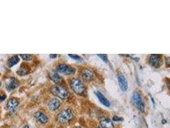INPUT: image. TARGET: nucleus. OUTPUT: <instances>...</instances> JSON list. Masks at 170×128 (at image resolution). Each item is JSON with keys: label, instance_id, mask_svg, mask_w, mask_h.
I'll list each match as a JSON object with an SVG mask.
<instances>
[{"label": "nucleus", "instance_id": "nucleus-13", "mask_svg": "<svg viewBox=\"0 0 170 128\" xmlns=\"http://www.w3.org/2000/svg\"><path fill=\"white\" fill-rule=\"evenodd\" d=\"M35 117L38 122L42 124H46L49 121L48 117L44 113L41 111L36 112L35 113Z\"/></svg>", "mask_w": 170, "mask_h": 128}, {"label": "nucleus", "instance_id": "nucleus-23", "mask_svg": "<svg viewBox=\"0 0 170 128\" xmlns=\"http://www.w3.org/2000/svg\"><path fill=\"white\" fill-rule=\"evenodd\" d=\"M166 62L168 67H170V57H167L166 59Z\"/></svg>", "mask_w": 170, "mask_h": 128}, {"label": "nucleus", "instance_id": "nucleus-6", "mask_svg": "<svg viewBox=\"0 0 170 128\" xmlns=\"http://www.w3.org/2000/svg\"><path fill=\"white\" fill-rule=\"evenodd\" d=\"M162 56L159 55L153 54L149 57V64L152 66L158 68L162 65Z\"/></svg>", "mask_w": 170, "mask_h": 128}, {"label": "nucleus", "instance_id": "nucleus-10", "mask_svg": "<svg viewBox=\"0 0 170 128\" xmlns=\"http://www.w3.org/2000/svg\"><path fill=\"white\" fill-rule=\"evenodd\" d=\"M19 105V101L15 97H12L10 99L7 103V108L10 112L15 111Z\"/></svg>", "mask_w": 170, "mask_h": 128}, {"label": "nucleus", "instance_id": "nucleus-5", "mask_svg": "<svg viewBox=\"0 0 170 128\" xmlns=\"http://www.w3.org/2000/svg\"><path fill=\"white\" fill-rule=\"evenodd\" d=\"M57 72L64 75H72L76 72L75 68L66 64H60L57 67Z\"/></svg>", "mask_w": 170, "mask_h": 128}, {"label": "nucleus", "instance_id": "nucleus-8", "mask_svg": "<svg viewBox=\"0 0 170 128\" xmlns=\"http://www.w3.org/2000/svg\"><path fill=\"white\" fill-rule=\"evenodd\" d=\"M61 106V102L59 101L58 98H53V99H51L48 104L47 107L49 110L51 112H54L59 109V108Z\"/></svg>", "mask_w": 170, "mask_h": 128}, {"label": "nucleus", "instance_id": "nucleus-22", "mask_svg": "<svg viewBox=\"0 0 170 128\" xmlns=\"http://www.w3.org/2000/svg\"><path fill=\"white\" fill-rule=\"evenodd\" d=\"M7 98V95L5 94L3 95H0V101H3V100H5Z\"/></svg>", "mask_w": 170, "mask_h": 128}, {"label": "nucleus", "instance_id": "nucleus-3", "mask_svg": "<svg viewBox=\"0 0 170 128\" xmlns=\"http://www.w3.org/2000/svg\"><path fill=\"white\" fill-rule=\"evenodd\" d=\"M73 117V113L71 109L66 108L59 112L56 117L57 121L60 124H65L71 121Z\"/></svg>", "mask_w": 170, "mask_h": 128}, {"label": "nucleus", "instance_id": "nucleus-17", "mask_svg": "<svg viewBox=\"0 0 170 128\" xmlns=\"http://www.w3.org/2000/svg\"><path fill=\"white\" fill-rule=\"evenodd\" d=\"M28 69L29 68H28V66L23 64V65H22L21 66V67L19 68V69L17 72V73L20 76H24V75H26L27 74H28V73H29Z\"/></svg>", "mask_w": 170, "mask_h": 128}, {"label": "nucleus", "instance_id": "nucleus-15", "mask_svg": "<svg viewBox=\"0 0 170 128\" xmlns=\"http://www.w3.org/2000/svg\"><path fill=\"white\" fill-rule=\"evenodd\" d=\"M101 128H114L113 124L108 118H103L101 120Z\"/></svg>", "mask_w": 170, "mask_h": 128}, {"label": "nucleus", "instance_id": "nucleus-2", "mask_svg": "<svg viewBox=\"0 0 170 128\" xmlns=\"http://www.w3.org/2000/svg\"><path fill=\"white\" fill-rule=\"evenodd\" d=\"M51 93L61 99H67L70 96V92L67 88L61 85H55L50 88Z\"/></svg>", "mask_w": 170, "mask_h": 128}, {"label": "nucleus", "instance_id": "nucleus-28", "mask_svg": "<svg viewBox=\"0 0 170 128\" xmlns=\"http://www.w3.org/2000/svg\"><path fill=\"white\" fill-rule=\"evenodd\" d=\"M96 128H101V127H96Z\"/></svg>", "mask_w": 170, "mask_h": 128}, {"label": "nucleus", "instance_id": "nucleus-9", "mask_svg": "<svg viewBox=\"0 0 170 128\" xmlns=\"http://www.w3.org/2000/svg\"><path fill=\"white\" fill-rule=\"evenodd\" d=\"M19 85V82L17 78L14 77H11L9 79L8 82L7 83L6 88L8 91H12L16 88H17Z\"/></svg>", "mask_w": 170, "mask_h": 128}, {"label": "nucleus", "instance_id": "nucleus-26", "mask_svg": "<svg viewBox=\"0 0 170 128\" xmlns=\"http://www.w3.org/2000/svg\"><path fill=\"white\" fill-rule=\"evenodd\" d=\"M22 128H30V127H29V126H28V125H25V126H24Z\"/></svg>", "mask_w": 170, "mask_h": 128}, {"label": "nucleus", "instance_id": "nucleus-19", "mask_svg": "<svg viewBox=\"0 0 170 128\" xmlns=\"http://www.w3.org/2000/svg\"><path fill=\"white\" fill-rule=\"evenodd\" d=\"M68 56L70 58H71L72 59H73V60H76V61H81L83 60V58L81 56H80L79 55H71L69 54L68 55Z\"/></svg>", "mask_w": 170, "mask_h": 128}, {"label": "nucleus", "instance_id": "nucleus-18", "mask_svg": "<svg viewBox=\"0 0 170 128\" xmlns=\"http://www.w3.org/2000/svg\"><path fill=\"white\" fill-rule=\"evenodd\" d=\"M21 57L23 60L25 61H29L31 60L33 58V56L32 55H29V54H24V55H20L19 56Z\"/></svg>", "mask_w": 170, "mask_h": 128}, {"label": "nucleus", "instance_id": "nucleus-20", "mask_svg": "<svg viewBox=\"0 0 170 128\" xmlns=\"http://www.w3.org/2000/svg\"><path fill=\"white\" fill-rule=\"evenodd\" d=\"M97 56L98 57L101 58L102 59V60L104 61L106 63L108 62V58H107V55L106 54H98Z\"/></svg>", "mask_w": 170, "mask_h": 128}, {"label": "nucleus", "instance_id": "nucleus-27", "mask_svg": "<svg viewBox=\"0 0 170 128\" xmlns=\"http://www.w3.org/2000/svg\"><path fill=\"white\" fill-rule=\"evenodd\" d=\"M162 122H163V124H166V120H163V121H162Z\"/></svg>", "mask_w": 170, "mask_h": 128}, {"label": "nucleus", "instance_id": "nucleus-29", "mask_svg": "<svg viewBox=\"0 0 170 128\" xmlns=\"http://www.w3.org/2000/svg\"><path fill=\"white\" fill-rule=\"evenodd\" d=\"M76 128H81V127H76Z\"/></svg>", "mask_w": 170, "mask_h": 128}, {"label": "nucleus", "instance_id": "nucleus-11", "mask_svg": "<svg viewBox=\"0 0 170 128\" xmlns=\"http://www.w3.org/2000/svg\"><path fill=\"white\" fill-rule=\"evenodd\" d=\"M50 79L56 84H60L63 82L62 77L59 74L57 71H51L49 73Z\"/></svg>", "mask_w": 170, "mask_h": 128}, {"label": "nucleus", "instance_id": "nucleus-24", "mask_svg": "<svg viewBox=\"0 0 170 128\" xmlns=\"http://www.w3.org/2000/svg\"><path fill=\"white\" fill-rule=\"evenodd\" d=\"M49 57L51 58H55L57 57V55L56 54H51L49 55Z\"/></svg>", "mask_w": 170, "mask_h": 128}, {"label": "nucleus", "instance_id": "nucleus-7", "mask_svg": "<svg viewBox=\"0 0 170 128\" xmlns=\"http://www.w3.org/2000/svg\"><path fill=\"white\" fill-rule=\"evenodd\" d=\"M117 78L120 87L123 91H126L128 89V82L125 77L122 73H118Z\"/></svg>", "mask_w": 170, "mask_h": 128}, {"label": "nucleus", "instance_id": "nucleus-21", "mask_svg": "<svg viewBox=\"0 0 170 128\" xmlns=\"http://www.w3.org/2000/svg\"><path fill=\"white\" fill-rule=\"evenodd\" d=\"M113 120L115 122H118V121H123L124 119H123V118H122V117H119L118 116H114L113 117Z\"/></svg>", "mask_w": 170, "mask_h": 128}, {"label": "nucleus", "instance_id": "nucleus-14", "mask_svg": "<svg viewBox=\"0 0 170 128\" xmlns=\"http://www.w3.org/2000/svg\"><path fill=\"white\" fill-rule=\"evenodd\" d=\"M95 95L97 97L98 100L100 101L103 105H104L106 107H109L110 106V103L109 101L106 99V98L104 96V95L98 91L95 92Z\"/></svg>", "mask_w": 170, "mask_h": 128}, {"label": "nucleus", "instance_id": "nucleus-4", "mask_svg": "<svg viewBox=\"0 0 170 128\" xmlns=\"http://www.w3.org/2000/svg\"><path fill=\"white\" fill-rule=\"evenodd\" d=\"M132 100L135 106L140 111L143 112L145 110V103L142 99V97L138 92H134L132 95Z\"/></svg>", "mask_w": 170, "mask_h": 128}, {"label": "nucleus", "instance_id": "nucleus-16", "mask_svg": "<svg viewBox=\"0 0 170 128\" xmlns=\"http://www.w3.org/2000/svg\"><path fill=\"white\" fill-rule=\"evenodd\" d=\"M20 61V58L17 55H14L10 58L8 60V65L9 67H12L13 66L17 64Z\"/></svg>", "mask_w": 170, "mask_h": 128}, {"label": "nucleus", "instance_id": "nucleus-12", "mask_svg": "<svg viewBox=\"0 0 170 128\" xmlns=\"http://www.w3.org/2000/svg\"><path fill=\"white\" fill-rule=\"evenodd\" d=\"M81 75L83 79H85V80H87V81L92 80L94 77V74L92 71L88 68H83V69L81 71Z\"/></svg>", "mask_w": 170, "mask_h": 128}, {"label": "nucleus", "instance_id": "nucleus-25", "mask_svg": "<svg viewBox=\"0 0 170 128\" xmlns=\"http://www.w3.org/2000/svg\"><path fill=\"white\" fill-rule=\"evenodd\" d=\"M168 86L169 88V89L170 90V80H169L168 82Z\"/></svg>", "mask_w": 170, "mask_h": 128}, {"label": "nucleus", "instance_id": "nucleus-1", "mask_svg": "<svg viewBox=\"0 0 170 128\" xmlns=\"http://www.w3.org/2000/svg\"><path fill=\"white\" fill-rule=\"evenodd\" d=\"M70 86L72 91L77 95H83L86 94V87L83 82L79 78H72L70 81Z\"/></svg>", "mask_w": 170, "mask_h": 128}]
</instances>
